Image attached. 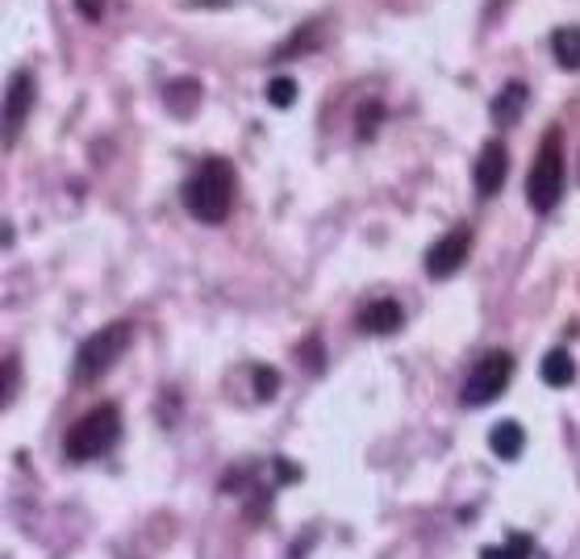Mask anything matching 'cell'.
I'll return each instance as SVG.
<instances>
[{
    "instance_id": "4fadbf2b",
    "label": "cell",
    "mask_w": 580,
    "mask_h": 559,
    "mask_svg": "<svg viewBox=\"0 0 580 559\" xmlns=\"http://www.w3.org/2000/svg\"><path fill=\"white\" fill-rule=\"evenodd\" d=\"M551 55L564 71H580V25H560L551 34Z\"/></svg>"
},
{
    "instance_id": "277c9868",
    "label": "cell",
    "mask_w": 580,
    "mask_h": 559,
    "mask_svg": "<svg viewBox=\"0 0 580 559\" xmlns=\"http://www.w3.org/2000/svg\"><path fill=\"white\" fill-rule=\"evenodd\" d=\"M130 343H134V322H109L97 334H88L80 343V351H76V364H71L76 380L80 384H97L122 359Z\"/></svg>"
},
{
    "instance_id": "e0dca14e",
    "label": "cell",
    "mask_w": 580,
    "mask_h": 559,
    "mask_svg": "<svg viewBox=\"0 0 580 559\" xmlns=\"http://www.w3.org/2000/svg\"><path fill=\"white\" fill-rule=\"evenodd\" d=\"M255 396H259V401H271V396H276V389H280V372H276V368H255Z\"/></svg>"
},
{
    "instance_id": "5b68a950",
    "label": "cell",
    "mask_w": 580,
    "mask_h": 559,
    "mask_svg": "<svg viewBox=\"0 0 580 559\" xmlns=\"http://www.w3.org/2000/svg\"><path fill=\"white\" fill-rule=\"evenodd\" d=\"M510 376H514V355H510V351L480 355L477 368L468 372L464 389H459V405H468V410H480V405L498 401V396L505 393V384H510Z\"/></svg>"
},
{
    "instance_id": "52a82bcc",
    "label": "cell",
    "mask_w": 580,
    "mask_h": 559,
    "mask_svg": "<svg viewBox=\"0 0 580 559\" xmlns=\"http://www.w3.org/2000/svg\"><path fill=\"white\" fill-rule=\"evenodd\" d=\"M468 250H472V230L456 226L451 234H443L435 247L426 250V276L431 280H447L468 264Z\"/></svg>"
},
{
    "instance_id": "8992f818",
    "label": "cell",
    "mask_w": 580,
    "mask_h": 559,
    "mask_svg": "<svg viewBox=\"0 0 580 559\" xmlns=\"http://www.w3.org/2000/svg\"><path fill=\"white\" fill-rule=\"evenodd\" d=\"M34 97H38L34 71L18 67L9 76V88H4V146H18L21 130H25V118L34 113Z\"/></svg>"
},
{
    "instance_id": "ac0fdd59",
    "label": "cell",
    "mask_w": 580,
    "mask_h": 559,
    "mask_svg": "<svg viewBox=\"0 0 580 559\" xmlns=\"http://www.w3.org/2000/svg\"><path fill=\"white\" fill-rule=\"evenodd\" d=\"M376 122H380V104L372 101V109H359V130H355V134H359V138H372Z\"/></svg>"
},
{
    "instance_id": "9c48e42d",
    "label": "cell",
    "mask_w": 580,
    "mask_h": 559,
    "mask_svg": "<svg viewBox=\"0 0 580 559\" xmlns=\"http://www.w3.org/2000/svg\"><path fill=\"white\" fill-rule=\"evenodd\" d=\"M355 326L364 334H393L405 326V313H401V305L397 301H372V305H364L359 310V317H355Z\"/></svg>"
},
{
    "instance_id": "7c38bea8",
    "label": "cell",
    "mask_w": 580,
    "mask_h": 559,
    "mask_svg": "<svg viewBox=\"0 0 580 559\" xmlns=\"http://www.w3.org/2000/svg\"><path fill=\"white\" fill-rule=\"evenodd\" d=\"M539 376H543V384H547V389H568V384L577 380V359L564 351V347H556V351L543 355Z\"/></svg>"
},
{
    "instance_id": "d6986e66",
    "label": "cell",
    "mask_w": 580,
    "mask_h": 559,
    "mask_svg": "<svg viewBox=\"0 0 580 559\" xmlns=\"http://www.w3.org/2000/svg\"><path fill=\"white\" fill-rule=\"evenodd\" d=\"M13 389H18V359H4V405H13Z\"/></svg>"
},
{
    "instance_id": "8fae6325",
    "label": "cell",
    "mask_w": 580,
    "mask_h": 559,
    "mask_svg": "<svg viewBox=\"0 0 580 559\" xmlns=\"http://www.w3.org/2000/svg\"><path fill=\"white\" fill-rule=\"evenodd\" d=\"M201 80H171L164 88V104H167V113H176V118H192L197 113V104H201Z\"/></svg>"
},
{
    "instance_id": "7a4b0ae2",
    "label": "cell",
    "mask_w": 580,
    "mask_h": 559,
    "mask_svg": "<svg viewBox=\"0 0 580 559\" xmlns=\"http://www.w3.org/2000/svg\"><path fill=\"white\" fill-rule=\"evenodd\" d=\"M118 438H122V414H118V405H97V410H88L67 431V438H63V459H71V463L101 459L118 447Z\"/></svg>"
},
{
    "instance_id": "ba28073f",
    "label": "cell",
    "mask_w": 580,
    "mask_h": 559,
    "mask_svg": "<svg viewBox=\"0 0 580 559\" xmlns=\"http://www.w3.org/2000/svg\"><path fill=\"white\" fill-rule=\"evenodd\" d=\"M505 176H510V150L501 138L480 146V159L472 167V180H477V192L480 197H498L501 185H505Z\"/></svg>"
},
{
    "instance_id": "9a60e30c",
    "label": "cell",
    "mask_w": 580,
    "mask_h": 559,
    "mask_svg": "<svg viewBox=\"0 0 580 559\" xmlns=\"http://www.w3.org/2000/svg\"><path fill=\"white\" fill-rule=\"evenodd\" d=\"M531 551H535L531 539H526V535H514V539L501 543V547H484L480 559H531Z\"/></svg>"
},
{
    "instance_id": "3957f363",
    "label": "cell",
    "mask_w": 580,
    "mask_h": 559,
    "mask_svg": "<svg viewBox=\"0 0 580 559\" xmlns=\"http://www.w3.org/2000/svg\"><path fill=\"white\" fill-rule=\"evenodd\" d=\"M564 197V143L560 130H547L543 146L535 150V164L526 176V205L535 213H551Z\"/></svg>"
},
{
    "instance_id": "2e32d148",
    "label": "cell",
    "mask_w": 580,
    "mask_h": 559,
    "mask_svg": "<svg viewBox=\"0 0 580 559\" xmlns=\"http://www.w3.org/2000/svg\"><path fill=\"white\" fill-rule=\"evenodd\" d=\"M268 101L276 104V109H289V104L297 101V80H289V76H276V80L268 83Z\"/></svg>"
},
{
    "instance_id": "6da1fadb",
    "label": "cell",
    "mask_w": 580,
    "mask_h": 559,
    "mask_svg": "<svg viewBox=\"0 0 580 559\" xmlns=\"http://www.w3.org/2000/svg\"><path fill=\"white\" fill-rule=\"evenodd\" d=\"M185 209L205 222V226H222L234 209V167L226 159H205L192 176L185 180Z\"/></svg>"
},
{
    "instance_id": "ffe728a7",
    "label": "cell",
    "mask_w": 580,
    "mask_h": 559,
    "mask_svg": "<svg viewBox=\"0 0 580 559\" xmlns=\"http://www.w3.org/2000/svg\"><path fill=\"white\" fill-rule=\"evenodd\" d=\"M76 9H80L88 21H101L104 18V0H76Z\"/></svg>"
},
{
    "instance_id": "5bb4252c",
    "label": "cell",
    "mask_w": 580,
    "mask_h": 559,
    "mask_svg": "<svg viewBox=\"0 0 580 559\" xmlns=\"http://www.w3.org/2000/svg\"><path fill=\"white\" fill-rule=\"evenodd\" d=\"M489 447H493L501 459H518L522 447H526V435H522L518 422H498V426L489 431Z\"/></svg>"
},
{
    "instance_id": "30bf717a",
    "label": "cell",
    "mask_w": 580,
    "mask_h": 559,
    "mask_svg": "<svg viewBox=\"0 0 580 559\" xmlns=\"http://www.w3.org/2000/svg\"><path fill=\"white\" fill-rule=\"evenodd\" d=\"M526 101H531V88L522 80L505 83L498 97H493V104H489V113H493V122L505 130V125H514L522 118V109H526Z\"/></svg>"
}]
</instances>
